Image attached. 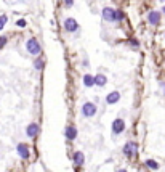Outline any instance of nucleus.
<instances>
[{"label": "nucleus", "instance_id": "nucleus-20", "mask_svg": "<svg viewBox=\"0 0 165 172\" xmlns=\"http://www.w3.org/2000/svg\"><path fill=\"white\" fill-rule=\"evenodd\" d=\"M124 18H125V16H124V13H122V12H117V21H122Z\"/></svg>", "mask_w": 165, "mask_h": 172}, {"label": "nucleus", "instance_id": "nucleus-3", "mask_svg": "<svg viewBox=\"0 0 165 172\" xmlns=\"http://www.w3.org/2000/svg\"><path fill=\"white\" fill-rule=\"evenodd\" d=\"M96 111H98L96 105H95V103H91V101L84 103V106H82V114H84L85 118H93L95 114H96Z\"/></svg>", "mask_w": 165, "mask_h": 172}, {"label": "nucleus", "instance_id": "nucleus-14", "mask_svg": "<svg viewBox=\"0 0 165 172\" xmlns=\"http://www.w3.org/2000/svg\"><path fill=\"white\" fill-rule=\"evenodd\" d=\"M84 85H85L87 89L93 87V85H95V79H93V76H90V74H85V76H84Z\"/></svg>", "mask_w": 165, "mask_h": 172}, {"label": "nucleus", "instance_id": "nucleus-25", "mask_svg": "<svg viewBox=\"0 0 165 172\" xmlns=\"http://www.w3.org/2000/svg\"><path fill=\"white\" fill-rule=\"evenodd\" d=\"M163 13H165V5H163Z\"/></svg>", "mask_w": 165, "mask_h": 172}, {"label": "nucleus", "instance_id": "nucleus-5", "mask_svg": "<svg viewBox=\"0 0 165 172\" xmlns=\"http://www.w3.org/2000/svg\"><path fill=\"white\" fill-rule=\"evenodd\" d=\"M111 130L114 135H120V133L125 130V121L120 119V118H117L112 121V126H111Z\"/></svg>", "mask_w": 165, "mask_h": 172}, {"label": "nucleus", "instance_id": "nucleus-8", "mask_svg": "<svg viewBox=\"0 0 165 172\" xmlns=\"http://www.w3.org/2000/svg\"><path fill=\"white\" fill-rule=\"evenodd\" d=\"M39 132H40V127H39V124H35V122L29 124V126H27V129H26V133H27V137H29V138L37 137Z\"/></svg>", "mask_w": 165, "mask_h": 172}, {"label": "nucleus", "instance_id": "nucleus-24", "mask_svg": "<svg viewBox=\"0 0 165 172\" xmlns=\"http://www.w3.org/2000/svg\"><path fill=\"white\" fill-rule=\"evenodd\" d=\"M159 2H160V3H165V0H159Z\"/></svg>", "mask_w": 165, "mask_h": 172}, {"label": "nucleus", "instance_id": "nucleus-9", "mask_svg": "<svg viewBox=\"0 0 165 172\" xmlns=\"http://www.w3.org/2000/svg\"><path fill=\"white\" fill-rule=\"evenodd\" d=\"M16 150H18V155H20L23 159H29V146L26 145V143H20V145L16 146Z\"/></svg>", "mask_w": 165, "mask_h": 172}, {"label": "nucleus", "instance_id": "nucleus-6", "mask_svg": "<svg viewBox=\"0 0 165 172\" xmlns=\"http://www.w3.org/2000/svg\"><path fill=\"white\" fill-rule=\"evenodd\" d=\"M160 20H162V13L157 12V10H152L148 13V23L151 26H159L160 24Z\"/></svg>", "mask_w": 165, "mask_h": 172}, {"label": "nucleus", "instance_id": "nucleus-21", "mask_svg": "<svg viewBox=\"0 0 165 172\" xmlns=\"http://www.w3.org/2000/svg\"><path fill=\"white\" fill-rule=\"evenodd\" d=\"M130 45H132V47H140V42L135 40V39H132V40H130Z\"/></svg>", "mask_w": 165, "mask_h": 172}, {"label": "nucleus", "instance_id": "nucleus-18", "mask_svg": "<svg viewBox=\"0 0 165 172\" xmlns=\"http://www.w3.org/2000/svg\"><path fill=\"white\" fill-rule=\"evenodd\" d=\"M7 37L5 35H2V37H0V49H2V47H5V44H7Z\"/></svg>", "mask_w": 165, "mask_h": 172}, {"label": "nucleus", "instance_id": "nucleus-7", "mask_svg": "<svg viewBox=\"0 0 165 172\" xmlns=\"http://www.w3.org/2000/svg\"><path fill=\"white\" fill-rule=\"evenodd\" d=\"M64 29L67 32H77L79 31V23L74 20V18H66V20H64Z\"/></svg>", "mask_w": 165, "mask_h": 172}, {"label": "nucleus", "instance_id": "nucleus-17", "mask_svg": "<svg viewBox=\"0 0 165 172\" xmlns=\"http://www.w3.org/2000/svg\"><path fill=\"white\" fill-rule=\"evenodd\" d=\"M7 23H8V16L2 15V16H0V31H2L3 27H5V24H7Z\"/></svg>", "mask_w": 165, "mask_h": 172}, {"label": "nucleus", "instance_id": "nucleus-11", "mask_svg": "<svg viewBox=\"0 0 165 172\" xmlns=\"http://www.w3.org/2000/svg\"><path fill=\"white\" fill-rule=\"evenodd\" d=\"M119 100H120V93H119L117 90L109 92L107 97H106V103H107V105H114V103H117Z\"/></svg>", "mask_w": 165, "mask_h": 172}, {"label": "nucleus", "instance_id": "nucleus-16", "mask_svg": "<svg viewBox=\"0 0 165 172\" xmlns=\"http://www.w3.org/2000/svg\"><path fill=\"white\" fill-rule=\"evenodd\" d=\"M34 66H35V69H43V66H45V61H43V58H35V61H34Z\"/></svg>", "mask_w": 165, "mask_h": 172}, {"label": "nucleus", "instance_id": "nucleus-22", "mask_svg": "<svg viewBox=\"0 0 165 172\" xmlns=\"http://www.w3.org/2000/svg\"><path fill=\"white\" fill-rule=\"evenodd\" d=\"M64 3H66V7H72V3H74V0H64Z\"/></svg>", "mask_w": 165, "mask_h": 172}, {"label": "nucleus", "instance_id": "nucleus-1", "mask_svg": "<svg viewBox=\"0 0 165 172\" xmlns=\"http://www.w3.org/2000/svg\"><path fill=\"white\" fill-rule=\"evenodd\" d=\"M26 49H27V52H29L31 55H34V56L40 55V52H42V47H40L39 40L35 39V37H32V39H29V40L26 42Z\"/></svg>", "mask_w": 165, "mask_h": 172}, {"label": "nucleus", "instance_id": "nucleus-15", "mask_svg": "<svg viewBox=\"0 0 165 172\" xmlns=\"http://www.w3.org/2000/svg\"><path fill=\"white\" fill-rule=\"evenodd\" d=\"M146 166H148L149 169H152V170H157L159 169V162L154 161V159H148L146 161Z\"/></svg>", "mask_w": 165, "mask_h": 172}, {"label": "nucleus", "instance_id": "nucleus-12", "mask_svg": "<svg viewBox=\"0 0 165 172\" xmlns=\"http://www.w3.org/2000/svg\"><path fill=\"white\" fill-rule=\"evenodd\" d=\"M64 135H66V138H67L69 142L76 140V138H77V129H76L74 126H67V127H66V132H64Z\"/></svg>", "mask_w": 165, "mask_h": 172}, {"label": "nucleus", "instance_id": "nucleus-4", "mask_svg": "<svg viewBox=\"0 0 165 172\" xmlns=\"http://www.w3.org/2000/svg\"><path fill=\"white\" fill-rule=\"evenodd\" d=\"M124 155L127 158H135L136 155H138V145L133 142H128L125 143V146H124Z\"/></svg>", "mask_w": 165, "mask_h": 172}, {"label": "nucleus", "instance_id": "nucleus-23", "mask_svg": "<svg viewBox=\"0 0 165 172\" xmlns=\"http://www.w3.org/2000/svg\"><path fill=\"white\" fill-rule=\"evenodd\" d=\"M117 172H128V170H125V169H119Z\"/></svg>", "mask_w": 165, "mask_h": 172}, {"label": "nucleus", "instance_id": "nucleus-2", "mask_svg": "<svg viewBox=\"0 0 165 172\" xmlns=\"http://www.w3.org/2000/svg\"><path fill=\"white\" fill-rule=\"evenodd\" d=\"M101 16H103L104 21L114 23V21H117V10H114L111 7H104L103 12H101Z\"/></svg>", "mask_w": 165, "mask_h": 172}, {"label": "nucleus", "instance_id": "nucleus-19", "mask_svg": "<svg viewBox=\"0 0 165 172\" xmlns=\"http://www.w3.org/2000/svg\"><path fill=\"white\" fill-rule=\"evenodd\" d=\"M16 26H18V27H24V26H26V21H24V20H18V21H16Z\"/></svg>", "mask_w": 165, "mask_h": 172}, {"label": "nucleus", "instance_id": "nucleus-10", "mask_svg": "<svg viewBox=\"0 0 165 172\" xmlns=\"http://www.w3.org/2000/svg\"><path fill=\"white\" fill-rule=\"evenodd\" d=\"M72 161H74V164H76L77 167L84 166V162H85V155H84L82 151H76L74 155H72Z\"/></svg>", "mask_w": 165, "mask_h": 172}, {"label": "nucleus", "instance_id": "nucleus-13", "mask_svg": "<svg viewBox=\"0 0 165 172\" xmlns=\"http://www.w3.org/2000/svg\"><path fill=\"white\" fill-rule=\"evenodd\" d=\"M93 79H95V85H98V87H104L107 84V77L104 74H96L93 76Z\"/></svg>", "mask_w": 165, "mask_h": 172}]
</instances>
